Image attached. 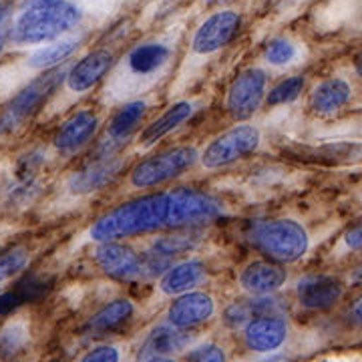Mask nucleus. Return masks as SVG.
Instances as JSON below:
<instances>
[{
	"label": "nucleus",
	"mask_w": 362,
	"mask_h": 362,
	"mask_svg": "<svg viewBox=\"0 0 362 362\" xmlns=\"http://www.w3.org/2000/svg\"><path fill=\"white\" fill-rule=\"evenodd\" d=\"M159 362H175V361H171V358H168V361H159Z\"/></svg>",
	"instance_id": "40"
},
{
	"label": "nucleus",
	"mask_w": 362,
	"mask_h": 362,
	"mask_svg": "<svg viewBox=\"0 0 362 362\" xmlns=\"http://www.w3.org/2000/svg\"><path fill=\"white\" fill-rule=\"evenodd\" d=\"M206 6H211V4H218V2H223V0H202Z\"/></svg>",
	"instance_id": "39"
},
{
	"label": "nucleus",
	"mask_w": 362,
	"mask_h": 362,
	"mask_svg": "<svg viewBox=\"0 0 362 362\" xmlns=\"http://www.w3.org/2000/svg\"><path fill=\"white\" fill-rule=\"evenodd\" d=\"M266 87H268L266 71H262L258 66L242 71L230 85L226 109L230 111L233 119H240V121L252 117L264 101Z\"/></svg>",
	"instance_id": "9"
},
{
	"label": "nucleus",
	"mask_w": 362,
	"mask_h": 362,
	"mask_svg": "<svg viewBox=\"0 0 362 362\" xmlns=\"http://www.w3.org/2000/svg\"><path fill=\"white\" fill-rule=\"evenodd\" d=\"M262 314H270L268 300H250V302H233L223 312V322L233 330L246 328L247 324Z\"/></svg>",
	"instance_id": "26"
},
{
	"label": "nucleus",
	"mask_w": 362,
	"mask_h": 362,
	"mask_svg": "<svg viewBox=\"0 0 362 362\" xmlns=\"http://www.w3.org/2000/svg\"><path fill=\"white\" fill-rule=\"evenodd\" d=\"M78 362H121V352L117 346L103 344V346H95L89 352H85V356Z\"/></svg>",
	"instance_id": "34"
},
{
	"label": "nucleus",
	"mask_w": 362,
	"mask_h": 362,
	"mask_svg": "<svg viewBox=\"0 0 362 362\" xmlns=\"http://www.w3.org/2000/svg\"><path fill=\"white\" fill-rule=\"evenodd\" d=\"M288 322L280 314H262L247 324L244 330L246 346L254 352H274L286 342Z\"/></svg>",
	"instance_id": "12"
},
{
	"label": "nucleus",
	"mask_w": 362,
	"mask_h": 362,
	"mask_svg": "<svg viewBox=\"0 0 362 362\" xmlns=\"http://www.w3.org/2000/svg\"><path fill=\"white\" fill-rule=\"evenodd\" d=\"M159 228H175L173 192L143 195L117 206L93 223L90 238L99 244H107L121 238L156 232Z\"/></svg>",
	"instance_id": "1"
},
{
	"label": "nucleus",
	"mask_w": 362,
	"mask_h": 362,
	"mask_svg": "<svg viewBox=\"0 0 362 362\" xmlns=\"http://www.w3.org/2000/svg\"><path fill=\"white\" fill-rule=\"evenodd\" d=\"M28 264V252L25 247H13L0 254V282L11 278L21 270H25Z\"/></svg>",
	"instance_id": "29"
},
{
	"label": "nucleus",
	"mask_w": 362,
	"mask_h": 362,
	"mask_svg": "<svg viewBox=\"0 0 362 362\" xmlns=\"http://www.w3.org/2000/svg\"><path fill=\"white\" fill-rule=\"evenodd\" d=\"M344 288L334 276H308L298 282V300L308 310L332 308L342 298Z\"/></svg>",
	"instance_id": "16"
},
{
	"label": "nucleus",
	"mask_w": 362,
	"mask_h": 362,
	"mask_svg": "<svg viewBox=\"0 0 362 362\" xmlns=\"http://www.w3.org/2000/svg\"><path fill=\"white\" fill-rule=\"evenodd\" d=\"M214 310H216V304H214V298L209 294H206V292H187V294H181L177 300L171 302L168 318L171 326L187 330V328H194L197 324L209 320Z\"/></svg>",
	"instance_id": "13"
},
{
	"label": "nucleus",
	"mask_w": 362,
	"mask_h": 362,
	"mask_svg": "<svg viewBox=\"0 0 362 362\" xmlns=\"http://www.w3.org/2000/svg\"><path fill=\"white\" fill-rule=\"evenodd\" d=\"M26 340H28V332H26V328L23 324H8L0 332V350L8 352V354L18 352L26 344Z\"/></svg>",
	"instance_id": "31"
},
{
	"label": "nucleus",
	"mask_w": 362,
	"mask_h": 362,
	"mask_svg": "<svg viewBox=\"0 0 362 362\" xmlns=\"http://www.w3.org/2000/svg\"><path fill=\"white\" fill-rule=\"evenodd\" d=\"M13 18H14L13 0H0V54H2V51H4L6 42L11 40Z\"/></svg>",
	"instance_id": "32"
},
{
	"label": "nucleus",
	"mask_w": 362,
	"mask_h": 362,
	"mask_svg": "<svg viewBox=\"0 0 362 362\" xmlns=\"http://www.w3.org/2000/svg\"><path fill=\"white\" fill-rule=\"evenodd\" d=\"M352 97V87L346 78L328 77L320 81L310 93V107L320 115L340 111Z\"/></svg>",
	"instance_id": "19"
},
{
	"label": "nucleus",
	"mask_w": 362,
	"mask_h": 362,
	"mask_svg": "<svg viewBox=\"0 0 362 362\" xmlns=\"http://www.w3.org/2000/svg\"><path fill=\"white\" fill-rule=\"evenodd\" d=\"M66 73L69 71L65 66H54L51 71H45L33 83H28L25 89L18 90L0 115V133L18 129L28 117L37 113L40 105L61 87V83L66 78Z\"/></svg>",
	"instance_id": "4"
},
{
	"label": "nucleus",
	"mask_w": 362,
	"mask_h": 362,
	"mask_svg": "<svg viewBox=\"0 0 362 362\" xmlns=\"http://www.w3.org/2000/svg\"><path fill=\"white\" fill-rule=\"evenodd\" d=\"M99 125V117L93 111H78L73 117H69L63 127L54 135V147L63 153L77 151L95 135Z\"/></svg>",
	"instance_id": "18"
},
{
	"label": "nucleus",
	"mask_w": 362,
	"mask_h": 362,
	"mask_svg": "<svg viewBox=\"0 0 362 362\" xmlns=\"http://www.w3.org/2000/svg\"><path fill=\"white\" fill-rule=\"evenodd\" d=\"M78 37H63V39L42 45L37 51H33V54L26 59V65L35 71H51L54 66H61V63H65V59H69L75 49L78 47Z\"/></svg>",
	"instance_id": "23"
},
{
	"label": "nucleus",
	"mask_w": 362,
	"mask_h": 362,
	"mask_svg": "<svg viewBox=\"0 0 362 362\" xmlns=\"http://www.w3.org/2000/svg\"><path fill=\"white\" fill-rule=\"evenodd\" d=\"M185 362H226V352L218 344H202L185 356Z\"/></svg>",
	"instance_id": "33"
},
{
	"label": "nucleus",
	"mask_w": 362,
	"mask_h": 362,
	"mask_svg": "<svg viewBox=\"0 0 362 362\" xmlns=\"http://www.w3.org/2000/svg\"><path fill=\"white\" fill-rule=\"evenodd\" d=\"M175 199V228H194L218 220L223 211L221 204L211 195L192 187L173 189Z\"/></svg>",
	"instance_id": "10"
},
{
	"label": "nucleus",
	"mask_w": 362,
	"mask_h": 362,
	"mask_svg": "<svg viewBox=\"0 0 362 362\" xmlns=\"http://www.w3.org/2000/svg\"><path fill=\"white\" fill-rule=\"evenodd\" d=\"M352 282H354V284H362V266H358V268L354 270V274H352Z\"/></svg>",
	"instance_id": "37"
},
{
	"label": "nucleus",
	"mask_w": 362,
	"mask_h": 362,
	"mask_svg": "<svg viewBox=\"0 0 362 362\" xmlns=\"http://www.w3.org/2000/svg\"><path fill=\"white\" fill-rule=\"evenodd\" d=\"M195 161H197V151L194 147H187V145L161 151V153L149 157V159H143L141 163H137L131 169V185L137 189L156 187L159 183H165V181L181 175L183 171L192 168Z\"/></svg>",
	"instance_id": "5"
},
{
	"label": "nucleus",
	"mask_w": 362,
	"mask_h": 362,
	"mask_svg": "<svg viewBox=\"0 0 362 362\" xmlns=\"http://www.w3.org/2000/svg\"><path fill=\"white\" fill-rule=\"evenodd\" d=\"M286 282V270L282 266L266 262V259H256L247 264L240 274V286L254 294V296H266L282 288Z\"/></svg>",
	"instance_id": "17"
},
{
	"label": "nucleus",
	"mask_w": 362,
	"mask_h": 362,
	"mask_svg": "<svg viewBox=\"0 0 362 362\" xmlns=\"http://www.w3.org/2000/svg\"><path fill=\"white\" fill-rule=\"evenodd\" d=\"M97 264L107 276L117 280H135L145 270L143 259L131 247L115 242L101 244L97 250Z\"/></svg>",
	"instance_id": "15"
},
{
	"label": "nucleus",
	"mask_w": 362,
	"mask_h": 362,
	"mask_svg": "<svg viewBox=\"0 0 362 362\" xmlns=\"http://www.w3.org/2000/svg\"><path fill=\"white\" fill-rule=\"evenodd\" d=\"M113 63H115V52L111 51V49L90 51L78 63L71 66V71L66 73V90L75 93V95H81L85 90L93 89L111 71Z\"/></svg>",
	"instance_id": "11"
},
{
	"label": "nucleus",
	"mask_w": 362,
	"mask_h": 362,
	"mask_svg": "<svg viewBox=\"0 0 362 362\" xmlns=\"http://www.w3.org/2000/svg\"><path fill=\"white\" fill-rule=\"evenodd\" d=\"M197 244L194 235H168V238H161L159 242H156V254L163 256V258H171V256H177V254H183L187 250Z\"/></svg>",
	"instance_id": "30"
},
{
	"label": "nucleus",
	"mask_w": 362,
	"mask_h": 362,
	"mask_svg": "<svg viewBox=\"0 0 362 362\" xmlns=\"http://www.w3.org/2000/svg\"><path fill=\"white\" fill-rule=\"evenodd\" d=\"M259 145V131L254 125H235L218 135L202 153V163L207 169H220L254 153Z\"/></svg>",
	"instance_id": "8"
},
{
	"label": "nucleus",
	"mask_w": 362,
	"mask_h": 362,
	"mask_svg": "<svg viewBox=\"0 0 362 362\" xmlns=\"http://www.w3.org/2000/svg\"><path fill=\"white\" fill-rule=\"evenodd\" d=\"M83 14L78 0H25L14 11L11 42L14 47L54 42L77 28Z\"/></svg>",
	"instance_id": "2"
},
{
	"label": "nucleus",
	"mask_w": 362,
	"mask_h": 362,
	"mask_svg": "<svg viewBox=\"0 0 362 362\" xmlns=\"http://www.w3.org/2000/svg\"><path fill=\"white\" fill-rule=\"evenodd\" d=\"M354 71H356V75L358 77H362V52L354 59Z\"/></svg>",
	"instance_id": "38"
},
{
	"label": "nucleus",
	"mask_w": 362,
	"mask_h": 362,
	"mask_svg": "<svg viewBox=\"0 0 362 362\" xmlns=\"http://www.w3.org/2000/svg\"><path fill=\"white\" fill-rule=\"evenodd\" d=\"M346 318H349L350 324L362 326V294L352 300V304L349 306V312H346Z\"/></svg>",
	"instance_id": "36"
},
{
	"label": "nucleus",
	"mask_w": 362,
	"mask_h": 362,
	"mask_svg": "<svg viewBox=\"0 0 362 362\" xmlns=\"http://www.w3.org/2000/svg\"><path fill=\"white\" fill-rule=\"evenodd\" d=\"M344 244L350 247V250H358L362 252V221L352 226L349 232L344 233Z\"/></svg>",
	"instance_id": "35"
},
{
	"label": "nucleus",
	"mask_w": 362,
	"mask_h": 362,
	"mask_svg": "<svg viewBox=\"0 0 362 362\" xmlns=\"http://www.w3.org/2000/svg\"><path fill=\"white\" fill-rule=\"evenodd\" d=\"M133 314V304L127 298H119L109 302L107 306H103L97 314H93V318L89 320V328L95 332H111L119 328L123 322H127Z\"/></svg>",
	"instance_id": "25"
},
{
	"label": "nucleus",
	"mask_w": 362,
	"mask_h": 362,
	"mask_svg": "<svg viewBox=\"0 0 362 362\" xmlns=\"http://www.w3.org/2000/svg\"><path fill=\"white\" fill-rule=\"evenodd\" d=\"M206 278V266L197 259H187L181 262L177 266L169 268L165 276L161 278L159 288L163 294H187L192 292L195 286L202 284V280Z\"/></svg>",
	"instance_id": "20"
},
{
	"label": "nucleus",
	"mask_w": 362,
	"mask_h": 362,
	"mask_svg": "<svg viewBox=\"0 0 362 362\" xmlns=\"http://www.w3.org/2000/svg\"><path fill=\"white\" fill-rule=\"evenodd\" d=\"M300 57V47L294 40L278 37V39L268 40V45L262 51V59L270 66H288Z\"/></svg>",
	"instance_id": "27"
},
{
	"label": "nucleus",
	"mask_w": 362,
	"mask_h": 362,
	"mask_svg": "<svg viewBox=\"0 0 362 362\" xmlns=\"http://www.w3.org/2000/svg\"><path fill=\"white\" fill-rule=\"evenodd\" d=\"M194 115V103L189 101H180V103L171 105L163 115L156 119L151 125H147V129L141 133V145H153L161 137H165L168 133L175 131L180 125H183L189 117Z\"/></svg>",
	"instance_id": "22"
},
{
	"label": "nucleus",
	"mask_w": 362,
	"mask_h": 362,
	"mask_svg": "<svg viewBox=\"0 0 362 362\" xmlns=\"http://www.w3.org/2000/svg\"><path fill=\"white\" fill-rule=\"evenodd\" d=\"M252 242L262 254L276 262H296L310 247V238L302 223L288 218L268 220L256 223Z\"/></svg>",
	"instance_id": "3"
},
{
	"label": "nucleus",
	"mask_w": 362,
	"mask_h": 362,
	"mask_svg": "<svg viewBox=\"0 0 362 362\" xmlns=\"http://www.w3.org/2000/svg\"><path fill=\"white\" fill-rule=\"evenodd\" d=\"M304 77L302 75H294V77H288L284 81H280L274 89H270L268 97H266V103L268 105H286L292 103L294 99L300 97V93L304 90Z\"/></svg>",
	"instance_id": "28"
},
{
	"label": "nucleus",
	"mask_w": 362,
	"mask_h": 362,
	"mask_svg": "<svg viewBox=\"0 0 362 362\" xmlns=\"http://www.w3.org/2000/svg\"><path fill=\"white\" fill-rule=\"evenodd\" d=\"M192 342V334L175 326H157L141 344L137 352V362L168 361L171 354L183 350Z\"/></svg>",
	"instance_id": "14"
},
{
	"label": "nucleus",
	"mask_w": 362,
	"mask_h": 362,
	"mask_svg": "<svg viewBox=\"0 0 362 362\" xmlns=\"http://www.w3.org/2000/svg\"><path fill=\"white\" fill-rule=\"evenodd\" d=\"M121 168V163L117 159H101V161H95L89 163L87 168H83L77 171L71 181H69V187L77 194H87V192H95L99 187H103L107 181L113 180L117 171Z\"/></svg>",
	"instance_id": "21"
},
{
	"label": "nucleus",
	"mask_w": 362,
	"mask_h": 362,
	"mask_svg": "<svg viewBox=\"0 0 362 362\" xmlns=\"http://www.w3.org/2000/svg\"><path fill=\"white\" fill-rule=\"evenodd\" d=\"M145 111H147V103L145 101H129V103H125L111 119L107 135L113 141H121V139L129 137L131 133L135 131V127L141 123V119L145 117Z\"/></svg>",
	"instance_id": "24"
},
{
	"label": "nucleus",
	"mask_w": 362,
	"mask_h": 362,
	"mask_svg": "<svg viewBox=\"0 0 362 362\" xmlns=\"http://www.w3.org/2000/svg\"><path fill=\"white\" fill-rule=\"evenodd\" d=\"M240 25H242V14L233 8H223V11L211 13L194 30L189 51L199 59H206V57L220 52L238 35Z\"/></svg>",
	"instance_id": "7"
},
{
	"label": "nucleus",
	"mask_w": 362,
	"mask_h": 362,
	"mask_svg": "<svg viewBox=\"0 0 362 362\" xmlns=\"http://www.w3.org/2000/svg\"><path fill=\"white\" fill-rule=\"evenodd\" d=\"M173 61V42L168 39L143 40L135 45L121 63V73L127 83H151Z\"/></svg>",
	"instance_id": "6"
}]
</instances>
